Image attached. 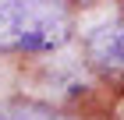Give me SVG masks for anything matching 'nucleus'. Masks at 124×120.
Instances as JSON below:
<instances>
[{
  "label": "nucleus",
  "instance_id": "nucleus-1",
  "mask_svg": "<svg viewBox=\"0 0 124 120\" xmlns=\"http://www.w3.org/2000/svg\"><path fill=\"white\" fill-rule=\"evenodd\" d=\"M71 39L60 0H0V53H50Z\"/></svg>",
  "mask_w": 124,
  "mask_h": 120
},
{
  "label": "nucleus",
  "instance_id": "nucleus-3",
  "mask_svg": "<svg viewBox=\"0 0 124 120\" xmlns=\"http://www.w3.org/2000/svg\"><path fill=\"white\" fill-rule=\"evenodd\" d=\"M0 120H57L36 106H0Z\"/></svg>",
  "mask_w": 124,
  "mask_h": 120
},
{
  "label": "nucleus",
  "instance_id": "nucleus-2",
  "mask_svg": "<svg viewBox=\"0 0 124 120\" xmlns=\"http://www.w3.org/2000/svg\"><path fill=\"white\" fill-rule=\"evenodd\" d=\"M85 53L99 71L117 74L124 71V21H114V25H99L89 32L85 39Z\"/></svg>",
  "mask_w": 124,
  "mask_h": 120
}]
</instances>
